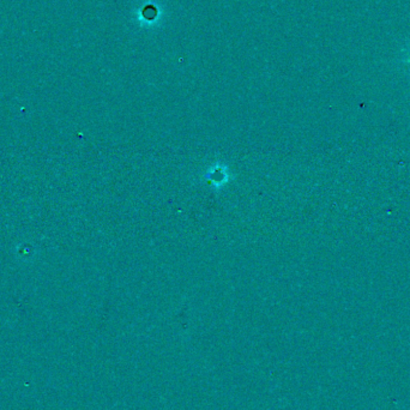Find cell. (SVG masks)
<instances>
[{"instance_id":"1","label":"cell","mask_w":410,"mask_h":410,"mask_svg":"<svg viewBox=\"0 0 410 410\" xmlns=\"http://www.w3.org/2000/svg\"><path fill=\"white\" fill-rule=\"evenodd\" d=\"M204 179L209 181L211 186H214L215 189H217V187H223L224 185H227L230 180L229 169H228V167L224 166V164L216 163L207 170V173L204 174Z\"/></svg>"}]
</instances>
